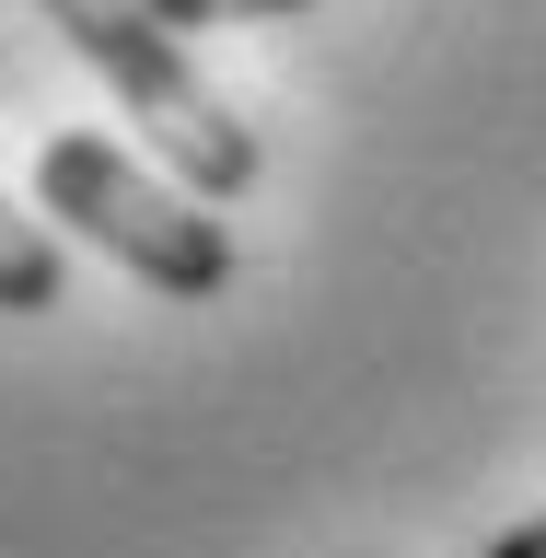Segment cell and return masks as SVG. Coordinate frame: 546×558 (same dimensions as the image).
<instances>
[{
  "instance_id": "obj_1",
  "label": "cell",
  "mask_w": 546,
  "mask_h": 558,
  "mask_svg": "<svg viewBox=\"0 0 546 558\" xmlns=\"http://www.w3.org/2000/svg\"><path fill=\"white\" fill-rule=\"evenodd\" d=\"M35 209L70 221V233L94 244V256H117L129 279H151L163 303L233 291V221H221V198L163 186L151 163H129V151L94 140V129H59L35 151Z\"/></svg>"
},
{
  "instance_id": "obj_2",
  "label": "cell",
  "mask_w": 546,
  "mask_h": 558,
  "mask_svg": "<svg viewBox=\"0 0 546 558\" xmlns=\"http://www.w3.org/2000/svg\"><path fill=\"white\" fill-rule=\"evenodd\" d=\"M47 24L105 70V94L129 105V129H151V151H163L198 198H221V209L256 198V129L209 94V70L174 47V24L151 0H47Z\"/></svg>"
},
{
  "instance_id": "obj_3",
  "label": "cell",
  "mask_w": 546,
  "mask_h": 558,
  "mask_svg": "<svg viewBox=\"0 0 546 558\" xmlns=\"http://www.w3.org/2000/svg\"><path fill=\"white\" fill-rule=\"evenodd\" d=\"M59 279H70L59 268V233L0 198V314H59Z\"/></svg>"
},
{
  "instance_id": "obj_4",
  "label": "cell",
  "mask_w": 546,
  "mask_h": 558,
  "mask_svg": "<svg viewBox=\"0 0 546 558\" xmlns=\"http://www.w3.org/2000/svg\"><path fill=\"white\" fill-rule=\"evenodd\" d=\"M174 35H198V24H256V12H303V0H151Z\"/></svg>"
},
{
  "instance_id": "obj_5",
  "label": "cell",
  "mask_w": 546,
  "mask_h": 558,
  "mask_svg": "<svg viewBox=\"0 0 546 558\" xmlns=\"http://www.w3.org/2000/svg\"><path fill=\"white\" fill-rule=\"evenodd\" d=\"M488 558H546V512H535V523H512V535H500Z\"/></svg>"
}]
</instances>
